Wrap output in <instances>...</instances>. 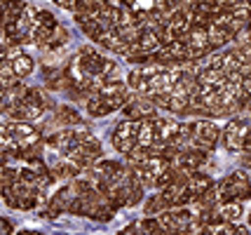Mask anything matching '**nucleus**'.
I'll return each instance as SVG.
<instances>
[{"instance_id": "obj_1", "label": "nucleus", "mask_w": 251, "mask_h": 235, "mask_svg": "<svg viewBox=\"0 0 251 235\" xmlns=\"http://www.w3.org/2000/svg\"><path fill=\"white\" fill-rule=\"evenodd\" d=\"M221 139H223V146L230 153H237L242 151L244 141H249V118L247 115H240L235 120H230L226 125V130H221Z\"/></svg>"}, {"instance_id": "obj_2", "label": "nucleus", "mask_w": 251, "mask_h": 235, "mask_svg": "<svg viewBox=\"0 0 251 235\" xmlns=\"http://www.w3.org/2000/svg\"><path fill=\"white\" fill-rule=\"evenodd\" d=\"M219 139H221V127L216 123H211V120L193 123V141H190L193 146L211 153L216 148V144H219Z\"/></svg>"}, {"instance_id": "obj_3", "label": "nucleus", "mask_w": 251, "mask_h": 235, "mask_svg": "<svg viewBox=\"0 0 251 235\" xmlns=\"http://www.w3.org/2000/svg\"><path fill=\"white\" fill-rule=\"evenodd\" d=\"M207 157H209L207 151H202V148H197V146L188 144V146H181V151H178L176 160L172 162V167L183 169V172H195V169H200L204 162H207Z\"/></svg>"}, {"instance_id": "obj_4", "label": "nucleus", "mask_w": 251, "mask_h": 235, "mask_svg": "<svg viewBox=\"0 0 251 235\" xmlns=\"http://www.w3.org/2000/svg\"><path fill=\"white\" fill-rule=\"evenodd\" d=\"M134 130H136V120H127V118L115 127V132H113V146H115V151H120V153H129L131 148L136 146Z\"/></svg>"}, {"instance_id": "obj_5", "label": "nucleus", "mask_w": 251, "mask_h": 235, "mask_svg": "<svg viewBox=\"0 0 251 235\" xmlns=\"http://www.w3.org/2000/svg\"><path fill=\"white\" fill-rule=\"evenodd\" d=\"M157 106L148 97H136L129 99L122 106V115H127V120H141V118H153Z\"/></svg>"}, {"instance_id": "obj_6", "label": "nucleus", "mask_w": 251, "mask_h": 235, "mask_svg": "<svg viewBox=\"0 0 251 235\" xmlns=\"http://www.w3.org/2000/svg\"><path fill=\"white\" fill-rule=\"evenodd\" d=\"M73 195H75V190L71 188V183L68 186H64V188H59L50 198V202H47V207H45V216H50V219H54V216H59L61 212H66L68 209V202L73 200Z\"/></svg>"}, {"instance_id": "obj_7", "label": "nucleus", "mask_w": 251, "mask_h": 235, "mask_svg": "<svg viewBox=\"0 0 251 235\" xmlns=\"http://www.w3.org/2000/svg\"><path fill=\"white\" fill-rule=\"evenodd\" d=\"M178 130V123L172 118H153V132H155V146L172 144Z\"/></svg>"}, {"instance_id": "obj_8", "label": "nucleus", "mask_w": 251, "mask_h": 235, "mask_svg": "<svg viewBox=\"0 0 251 235\" xmlns=\"http://www.w3.org/2000/svg\"><path fill=\"white\" fill-rule=\"evenodd\" d=\"M97 43H99V45H103L106 50H110V52H115V54H127V43L122 40L120 28H118V26H110V28H106Z\"/></svg>"}, {"instance_id": "obj_9", "label": "nucleus", "mask_w": 251, "mask_h": 235, "mask_svg": "<svg viewBox=\"0 0 251 235\" xmlns=\"http://www.w3.org/2000/svg\"><path fill=\"white\" fill-rule=\"evenodd\" d=\"M214 186V179L209 177V174H204V172H200V169H195V172H190V177H188L186 181V188L193 193V200H197L204 190H209Z\"/></svg>"}, {"instance_id": "obj_10", "label": "nucleus", "mask_w": 251, "mask_h": 235, "mask_svg": "<svg viewBox=\"0 0 251 235\" xmlns=\"http://www.w3.org/2000/svg\"><path fill=\"white\" fill-rule=\"evenodd\" d=\"M75 19H77V24H80V28H82V33L87 35V38H92V40H99L101 33H103L106 28H110L106 22L94 19V17H87V14H75Z\"/></svg>"}, {"instance_id": "obj_11", "label": "nucleus", "mask_w": 251, "mask_h": 235, "mask_svg": "<svg viewBox=\"0 0 251 235\" xmlns=\"http://www.w3.org/2000/svg\"><path fill=\"white\" fill-rule=\"evenodd\" d=\"M153 118H155V115H153ZM153 118H141V120H136L134 139H136V146H141V148H148V146H153V144H155Z\"/></svg>"}, {"instance_id": "obj_12", "label": "nucleus", "mask_w": 251, "mask_h": 235, "mask_svg": "<svg viewBox=\"0 0 251 235\" xmlns=\"http://www.w3.org/2000/svg\"><path fill=\"white\" fill-rule=\"evenodd\" d=\"M12 66V73H14V78H28L33 73V68H35V61H33V56H28L26 52H19V54H14L12 59H7Z\"/></svg>"}, {"instance_id": "obj_13", "label": "nucleus", "mask_w": 251, "mask_h": 235, "mask_svg": "<svg viewBox=\"0 0 251 235\" xmlns=\"http://www.w3.org/2000/svg\"><path fill=\"white\" fill-rule=\"evenodd\" d=\"M68 40H71V33H68V28L56 22V26L52 28L50 38L45 40V45L40 47V50H45V52H56V50H61V47H64Z\"/></svg>"}, {"instance_id": "obj_14", "label": "nucleus", "mask_w": 251, "mask_h": 235, "mask_svg": "<svg viewBox=\"0 0 251 235\" xmlns=\"http://www.w3.org/2000/svg\"><path fill=\"white\" fill-rule=\"evenodd\" d=\"M207 38H209L211 50H219V47L232 43V33H230L226 26H221V24H209L207 26Z\"/></svg>"}, {"instance_id": "obj_15", "label": "nucleus", "mask_w": 251, "mask_h": 235, "mask_svg": "<svg viewBox=\"0 0 251 235\" xmlns=\"http://www.w3.org/2000/svg\"><path fill=\"white\" fill-rule=\"evenodd\" d=\"M54 123L61 125V127H80L82 125V115L75 108H71V106H61V108H56Z\"/></svg>"}, {"instance_id": "obj_16", "label": "nucleus", "mask_w": 251, "mask_h": 235, "mask_svg": "<svg viewBox=\"0 0 251 235\" xmlns=\"http://www.w3.org/2000/svg\"><path fill=\"white\" fill-rule=\"evenodd\" d=\"M24 7H26V2H22V0H5V7L0 12V24L2 26L5 24H14L19 19V14L24 12Z\"/></svg>"}, {"instance_id": "obj_17", "label": "nucleus", "mask_w": 251, "mask_h": 235, "mask_svg": "<svg viewBox=\"0 0 251 235\" xmlns=\"http://www.w3.org/2000/svg\"><path fill=\"white\" fill-rule=\"evenodd\" d=\"M87 113L94 115V118H103V115H110L115 111L106 99H101L99 94H92V97H87Z\"/></svg>"}, {"instance_id": "obj_18", "label": "nucleus", "mask_w": 251, "mask_h": 235, "mask_svg": "<svg viewBox=\"0 0 251 235\" xmlns=\"http://www.w3.org/2000/svg\"><path fill=\"white\" fill-rule=\"evenodd\" d=\"M45 82H47V90H64L66 87L64 68H45Z\"/></svg>"}, {"instance_id": "obj_19", "label": "nucleus", "mask_w": 251, "mask_h": 235, "mask_svg": "<svg viewBox=\"0 0 251 235\" xmlns=\"http://www.w3.org/2000/svg\"><path fill=\"white\" fill-rule=\"evenodd\" d=\"M24 101L26 104H31V106H38V108H50L52 106V101L45 97V92L43 90H38V87H28L26 90V94H24Z\"/></svg>"}, {"instance_id": "obj_20", "label": "nucleus", "mask_w": 251, "mask_h": 235, "mask_svg": "<svg viewBox=\"0 0 251 235\" xmlns=\"http://www.w3.org/2000/svg\"><path fill=\"white\" fill-rule=\"evenodd\" d=\"M193 141V123H178V130H176V136L172 144L174 146H188Z\"/></svg>"}, {"instance_id": "obj_21", "label": "nucleus", "mask_w": 251, "mask_h": 235, "mask_svg": "<svg viewBox=\"0 0 251 235\" xmlns=\"http://www.w3.org/2000/svg\"><path fill=\"white\" fill-rule=\"evenodd\" d=\"M197 235H232V224H207Z\"/></svg>"}, {"instance_id": "obj_22", "label": "nucleus", "mask_w": 251, "mask_h": 235, "mask_svg": "<svg viewBox=\"0 0 251 235\" xmlns=\"http://www.w3.org/2000/svg\"><path fill=\"white\" fill-rule=\"evenodd\" d=\"M143 198V183L136 177H134V181H131L129 186V195H127V207H134V205H139Z\"/></svg>"}, {"instance_id": "obj_23", "label": "nucleus", "mask_w": 251, "mask_h": 235, "mask_svg": "<svg viewBox=\"0 0 251 235\" xmlns=\"http://www.w3.org/2000/svg\"><path fill=\"white\" fill-rule=\"evenodd\" d=\"M143 212L148 214V216H155V214L164 212V207H162V202H160V198H157V195H153L151 200L146 202V209H143Z\"/></svg>"}, {"instance_id": "obj_24", "label": "nucleus", "mask_w": 251, "mask_h": 235, "mask_svg": "<svg viewBox=\"0 0 251 235\" xmlns=\"http://www.w3.org/2000/svg\"><path fill=\"white\" fill-rule=\"evenodd\" d=\"M139 228H143L146 233H153L155 228H157V219H153V216H148V219H143V221H139Z\"/></svg>"}, {"instance_id": "obj_25", "label": "nucleus", "mask_w": 251, "mask_h": 235, "mask_svg": "<svg viewBox=\"0 0 251 235\" xmlns=\"http://www.w3.org/2000/svg\"><path fill=\"white\" fill-rule=\"evenodd\" d=\"M118 235H151V233H146L143 228H139L136 224H131V226H127V228H122Z\"/></svg>"}, {"instance_id": "obj_26", "label": "nucleus", "mask_w": 251, "mask_h": 235, "mask_svg": "<svg viewBox=\"0 0 251 235\" xmlns=\"http://www.w3.org/2000/svg\"><path fill=\"white\" fill-rule=\"evenodd\" d=\"M0 235H14V226H12V221L2 219V216H0Z\"/></svg>"}, {"instance_id": "obj_27", "label": "nucleus", "mask_w": 251, "mask_h": 235, "mask_svg": "<svg viewBox=\"0 0 251 235\" xmlns=\"http://www.w3.org/2000/svg\"><path fill=\"white\" fill-rule=\"evenodd\" d=\"M10 144H12V139H10V134H7V130L0 127V148H7Z\"/></svg>"}, {"instance_id": "obj_28", "label": "nucleus", "mask_w": 251, "mask_h": 235, "mask_svg": "<svg viewBox=\"0 0 251 235\" xmlns=\"http://www.w3.org/2000/svg\"><path fill=\"white\" fill-rule=\"evenodd\" d=\"M59 7H64V10H71L73 12V7H75V0H54Z\"/></svg>"}, {"instance_id": "obj_29", "label": "nucleus", "mask_w": 251, "mask_h": 235, "mask_svg": "<svg viewBox=\"0 0 251 235\" xmlns=\"http://www.w3.org/2000/svg\"><path fill=\"white\" fill-rule=\"evenodd\" d=\"M232 235H249V226H235L232 224Z\"/></svg>"}]
</instances>
